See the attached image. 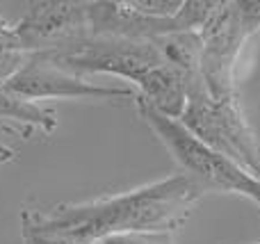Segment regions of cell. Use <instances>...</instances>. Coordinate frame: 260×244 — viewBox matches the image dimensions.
I'll list each match as a JSON object with an SVG mask.
<instances>
[{"label":"cell","instance_id":"5b68a950","mask_svg":"<svg viewBox=\"0 0 260 244\" xmlns=\"http://www.w3.org/2000/svg\"><path fill=\"white\" fill-rule=\"evenodd\" d=\"M199 37H201L199 76L208 94L212 98L235 96V62L242 44L251 37L240 18L238 0H226L217 5Z\"/></svg>","mask_w":260,"mask_h":244},{"label":"cell","instance_id":"8992f818","mask_svg":"<svg viewBox=\"0 0 260 244\" xmlns=\"http://www.w3.org/2000/svg\"><path fill=\"white\" fill-rule=\"evenodd\" d=\"M7 87L25 100L44 98H82V100H135L137 91L130 87L99 85L85 76L55 66L44 55L35 53L30 62L7 82Z\"/></svg>","mask_w":260,"mask_h":244},{"label":"cell","instance_id":"52a82bcc","mask_svg":"<svg viewBox=\"0 0 260 244\" xmlns=\"http://www.w3.org/2000/svg\"><path fill=\"white\" fill-rule=\"evenodd\" d=\"M16 41L27 53H46L91 34L89 3L85 0H37L14 23Z\"/></svg>","mask_w":260,"mask_h":244},{"label":"cell","instance_id":"277c9868","mask_svg":"<svg viewBox=\"0 0 260 244\" xmlns=\"http://www.w3.org/2000/svg\"><path fill=\"white\" fill-rule=\"evenodd\" d=\"M48 62L64 71L87 76V73H110L126 80L139 82L148 71L165 64L155 39H126V37L87 34L55 50H46Z\"/></svg>","mask_w":260,"mask_h":244},{"label":"cell","instance_id":"5bb4252c","mask_svg":"<svg viewBox=\"0 0 260 244\" xmlns=\"http://www.w3.org/2000/svg\"><path fill=\"white\" fill-rule=\"evenodd\" d=\"M101 244H176L174 233H128V235H112Z\"/></svg>","mask_w":260,"mask_h":244},{"label":"cell","instance_id":"4fadbf2b","mask_svg":"<svg viewBox=\"0 0 260 244\" xmlns=\"http://www.w3.org/2000/svg\"><path fill=\"white\" fill-rule=\"evenodd\" d=\"M126 3L137 14L151 18H171L183 7V0H126Z\"/></svg>","mask_w":260,"mask_h":244},{"label":"cell","instance_id":"ba28073f","mask_svg":"<svg viewBox=\"0 0 260 244\" xmlns=\"http://www.w3.org/2000/svg\"><path fill=\"white\" fill-rule=\"evenodd\" d=\"M194 78L199 76H187L180 68L165 62L148 71L146 78L137 85V98H142L144 103L162 112L165 117L180 119L187 105V91Z\"/></svg>","mask_w":260,"mask_h":244},{"label":"cell","instance_id":"30bf717a","mask_svg":"<svg viewBox=\"0 0 260 244\" xmlns=\"http://www.w3.org/2000/svg\"><path fill=\"white\" fill-rule=\"evenodd\" d=\"M167 64L180 68L187 76H199L201 62V37L199 32H174L155 39Z\"/></svg>","mask_w":260,"mask_h":244},{"label":"cell","instance_id":"8fae6325","mask_svg":"<svg viewBox=\"0 0 260 244\" xmlns=\"http://www.w3.org/2000/svg\"><path fill=\"white\" fill-rule=\"evenodd\" d=\"M35 128L12 121H0V164L14 162L21 155L23 144H27Z\"/></svg>","mask_w":260,"mask_h":244},{"label":"cell","instance_id":"2e32d148","mask_svg":"<svg viewBox=\"0 0 260 244\" xmlns=\"http://www.w3.org/2000/svg\"><path fill=\"white\" fill-rule=\"evenodd\" d=\"M0 44H7V46H18L16 41V32H14V25L12 23H5L0 18ZM21 48V46H18Z\"/></svg>","mask_w":260,"mask_h":244},{"label":"cell","instance_id":"7a4b0ae2","mask_svg":"<svg viewBox=\"0 0 260 244\" xmlns=\"http://www.w3.org/2000/svg\"><path fill=\"white\" fill-rule=\"evenodd\" d=\"M137 112L146 121V126L155 132V137L165 144L171 158L178 162L185 176L197 181L208 192H226V194H242L251 199L260 208V181L244 171L240 164L224 155L215 153L199 137H194L178 119L165 117L153 110L142 98H135Z\"/></svg>","mask_w":260,"mask_h":244},{"label":"cell","instance_id":"9a60e30c","mask_svg":"<svg viewBox=\"0 0 260 244\" xmlns=\"http://www.w3.org/2000/svg\"><path fill=\"white\" fill-rule=\"evenodd\" d=\"M21 235H23V244H78L69 240V237L39 233V231H32V228H21Z\"/></svg>","mask_w":260,"mask_h":244},{"label":"cell","instance_id":"3957f363","mask_svg":"<svg viewBox=\"0 0 260 244\" xmlns=\"http://www.w3.org/2000/svg\"><path fill=\"white\" fill-rule=\"evenodd\" d=\"M178 121L215 153L233 160L260 181V142L244 119L238 96L212 98L199 76L189 85L187 105Z\"/></svg>","mask_w":260,"mask_h":244},{"label":"cell","instance_id":"6da1fadb","mask_svg":"<svg viewBox=\"0 0 260 244\" xmlns=\"http://www.w3.org/2000/svg\"><path fill=\"white\" fill-rule=\"evenodd\" d=\"M206 194L197 181L174 173L123 194L48 208L23 205L21 228L62 235L78 244H101L128 233H176Z\"/></svg>","mask_w":260,"mask_h":244},{"label":"cell","instance_id":"9c48e42d","mask_svg":"<svg viewBox=\"0 0 260 244\" xmlns=\"http://www.w3.org/2000/svg\"><path fill=\"white\" fill-rule=\"evenodd\" d=\"M0 121L21 123V126L41 130L44 135H50L57 128V114L39 103L21 98L7 85H0Z\"/></svg>","mask_w":260,"mask_h":244},{"label":"cell","instance_id":"7c38bea8","mask_svg":"<svg viewBox=\"0 0 260 244\" xmlns=\"http://www.w3.org/2000/svg\"><path fill=\"white\" fill-rule=\"evenodd\" d=\"M35 53H27V50L18 48V46H7L0 44V85H7L27 62Z\"/></svg>","mask_w":260,"mask_h":244}]
</instances>
